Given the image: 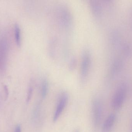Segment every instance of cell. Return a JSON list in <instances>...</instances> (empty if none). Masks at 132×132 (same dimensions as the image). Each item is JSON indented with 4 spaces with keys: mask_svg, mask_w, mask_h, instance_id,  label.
I'll use <instances>...</instances> for the list:
<instances>
[{
    "mask_svg": "<svg viewBox=\"0 0 132 132\" xmlns=\"http://www.w3.org/2000/svg\"><path fill=\"white\" fill-rule=\"evenodd\" d=\"M128 85L126 83L121 84L114 94L111 100V106L115 110H119L125 103L128 94Z\"/></svg>",
    "mask_w": 132,
    "mask_h": 132,
    "instance_id": "obj_1",
    "label": "cell"
},
{
    "mask_svg": "<svg viewBox=\"0 0 132 132\" xmlns=\"http://www.w3.org/2000/svg\"><path fill=\"white\" fill-rule=\"evenodd\" d=\"M103 115L101 102L98 99H95L92 104V121L94 125L98 127L101 124Z\"/></svg>",
    "mask_w": 132,
    "mask_h": 132,
    "instance_id": "obj_2",
    "label": "cell"
},
{
    "mask_svg": "<svg viewBox=\"0 0 132 132\" xmlns=\"http://www.w3.org/2000/svg\"><path fill=\"white\" fill-rule=\"evenodd\" d=\"M68 100V95L67 93H62L59 98L57 106L53 116V121L56 122L59 118L63 112L67 104Z\"/></svg>",
    "mask_w": 132,
    "mask_h": 132,
    "instance_id": "obj_3",
    "label": "cell"
},
{
    "mask_svg": "<svg viewBox=\"0 0 132 132\" xmlns=\"http://www.w3.org/2000/svg\"><path fill=\"white\" fill-rule=\"evenodd\" d=\"M116 115L114 113L110 114L105 121L102 128V132H111L115 124Z\"/></svg>",
    "mask_w": 132,
    "mask_h": 132,
    "instance_id": "obj_4",
    "label": "cell"
},
{
    "mask_svg": "<svg viewBox=\"0 0 132 132\" xmlns=\"http://www.w3.org/2000/svg\"><path fill=\"white\" fill-rule=\"evenodd\" d=\"M14 36L15 42L18 46H20L21 43V30L18 25H15Z\"/></svg>",
    "mask_w": 132,
    "mask_h": 132,
    "instance_id": "obj_5",
    "label": "cell"
},
{
    "mask_svg": "<svg viewBox=\"0 0 132 132\" xmlns=\"http://www.w3.org/2000/svg\"><path fill=\"white\" fill-rule=\"evenodd\" d=\"M48 90V83L46 80H44L43 81L41 84V95L42 97L45 98L47 95Z\"/></svg>",
    "mask_w": 132,
    "mask_h": 132,
    "instance_id": "obj_6",
    "label": "cell"
},
{
    "mask_svg": "<svg viewBox=\"0 0 132 132\" xmlns=\"http://www.w3.org/2000/svg\"><path fill=\"white\" fill-rule=\"evenodd\" d=\"M84 59L82 63V74L83 76H85V75L87 74V67H88V56H87V54L85 55Z\"/></svg>",
    "mask_w": 132,
    "mask_h": 132,
    "instance_id": "obj_7",
    "label": "cell"
},
{
    "mask_svg": "<svg viewBox=\"0 0 132 132\" xmlns=\"http://www.w3.org/2000/svg\"><path fill=\"white\" fill-rule=\"evenodd\" d=\"M33 92V88L32 85H30L28 90V94H27V99L26 102L27 103H28L31 99L32 97Z\"/></svg>",
    "mask_w": 132,
    "mask_h": 132,
    "instance_id": "obj_8",
    "label": "cell"
},
{
    "mask_svg": "<svg viewBox=\"0 0 132 132\" xmlns=\"http://www.w3.org/2000/svg\"><path fill=\"white\" fill-rule=\"evenodd\" d=\"M4 90L5 92V98H7L9 95L8 90L6 86H4Z\"/></svg>",
    "mask_w": 132,
    "mask_h": 132,
    "instance_id": "obj_9",
    "label": "cell"
},
{
    "mask_svg": "<svg viewBox=\"0 0 132 132\" xmlns=\"http://www.w3.org/2000/svg\"><path fill=\"white\" fill-rule=\"evenodd\" d=\"M14 132H21V128L20 125H18L15 128Z\"/></svg>",
    "mask_w": 132,
    "mask_h": 132,
    "instance_id": "obj_10",
    "label": "cell"
},
{
    "mask_svg": "<svg viewBox=\"0 0 132 132\" xmlns=\"http://www.w3.org/2000/svg\"><path fill=\"white\" fill-rule=\"evenodd\" d=\"M131 131L132 132V126H131Z\"/></svg>",
    "mask_w": 132,
    "mask_h": 132,
    "instance_id": "obj_11",
    "label": "cell"
},
{
    "mask_svg": "<svg viewBox=\"0 0 132 132\" xmlns=\"http://www.w3.org/2000/svg\"><path fill=\"white\" fill-rule=\"evenodd\" d=\"M78 132V131H77V132Z\"/></svg>",
    "mask_w": 132,
    "mask_h": 132,
    "instance_id": "obj_12",
    "label": "cell"
}]
</instances>
